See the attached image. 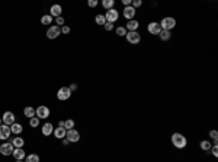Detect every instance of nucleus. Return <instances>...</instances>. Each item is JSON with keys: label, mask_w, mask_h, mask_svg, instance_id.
<instances>
[{"label": "nucleus", "mask_w": 218, "mask_h": 162, "mask_svg": "<svg viewBox=\"0 0 218 162\" xmlns=\"http://www.w3.org/2000/svg\"><path fill=\"white\" fill-rule=\"evenodd\" d=\"M66 139H68V142H79V139H80V133L77 132V130H74V129L67 130V133H66Z\"/></svg>", "instance_id": "9b49d317"}, {"label": "nucleus", "mask_w": 218, "mask_h": 162, "mask_svg": "<svg viewBox=\"0 0 218 162\" xmlns=\"http://www.w3.org/2000/svg\"><path fill=\"white\" fill-rule=\"evenodd\" d=\"M35 114H36L38 119H47L50 116V109L47 106H38L36 110H35Z\"/></svg>", "instance_id": "6e6552de"}, {"label": "nucleus", "mask_w": 218, "mask_h": 162, "mask_svg": "<svg viewBox=\"0 0 218 162\" xmlns=\"http://www.w3.org/2000/svg\"><path fill=\"white\" fill-rule=\"evenodd\" d=\"M141 6H143V0H134V2H132V7H134V9L141 7Z\"/></svg>", "instance_id": "2f4dec72"}, {"label": "nucleus", "mask_w": 218, "mask_h": 162, "mask_svg": "<svg viewBox=\"0 0 218 162\" xmlns=\"http://www.w3.org/2000/svg\"><path fill=\"white\" fill-rule=\"evenodd\" d=\"M53 132H54V126L51 123H45L42 126V135L44 136H50Z\"/></svg>", "instance_id": "a211bd4d"}, {"label": "nucleus", "mask_w": 218, "mask_h": 162, "mask_svg": "<svg viewBox=\"0 0 218 162\" xmlns=\"http://www.w3.org/2000/svg\"><path fill=\"white\" fill-rule=\"evenodd\" d=\"M118 18H119L118 10H115V9H111V10H108V12L105 13V19H106V22H109V23L116 22Z\"/></svg>", "instance_id": "9d476101"}, {"label": "nucleus", "mask_w": 218, "mask_h": 162, "mask_svg": "<svg viewBox=\"0 0 218 162\" xmlns=\"http://www.w3.org/2000/svg\"><path fill=\"white\" fill-rule=\"evenodd\" d=\"M96 23H98V25H105L106 23V19H105V15H98V16H96Z\"/></svg>", "instance_id": "c85d7f7f"}, {"label": "nucleus", "mask_w": 218, "mask_h": 162, "mask_svg": "<svg viewBox=\"0 0 218 162\" xmlns=\"http://www.w3.org/2000/svg\"><path fill=\"white\" fill-rule=\"evenodd\" d=\"M125 38H126V41H128L130 44L137 45V44H140V41H141V35H140L137 31H135V32H126Z\"/></svg>", "instance_id": "20e7f679"}, {"label": "nucleus", "mask_w": 218, "mask_h": 162, "mask_svg": "<svg viewBox=\"0 0 218 162\" xmlns=\"http://www.w3.org/2000/svg\"><path fill=\"white\" fill-rule=\"evenodd\" d=\"M41 23H42V25H50V23H53V16H51V15H44V16L41 18Z\"/></svg>", "instance_id": "5701e85b"}, {"label": "nucleus", "mask_w": 218, "mask_h": 162, "mask_svg": "<svg viewBox=\"0 0 218 162\" xmlns=\"http://www.w3.org/2000/svg\"><path fill=\"white\" fill-rule=\"evenodd\" d=\"M212 148V145L209 141H202L201 142V149L202 150H206V152H209V149Z\"/></svg>", "instance_id": "393cba45"}, {"label": "nucleus", "mask_w": 218, "mask_h": 162, "mask_svg": "<svg viewBox=\"0 0 218 162\" xmlns=\"http://www.w3.org/2000/svg\"><path fill=\"white\" fill-rule=\"evenodd\" d=\"M122 3H124V6H131L132 5V0H122Z\"/></svg>", "instance_id": "4c0bfd02"}, {"label": "nucleus", "mask_w": 218, "mask_h": 162, "mask_svg": "<svg viewBox=\"0 0 218 162\" xmlns=\"http://www.w3.org/2000/svg\"><path fill=\"white\" fill-rule=\"evenodd\" d=\"M2 122H3V124L12 126V124L15 123V114L12 111H5L3 116H2Z\"/></svg>", "instance_id": "1a4fd4ad"}, {"label": "nucleus", "mask_w": 218, "mask_h": 162, "mask_svg": "<svg viewBox=\"0 0 218 162\" xmlns=\"http://www.w3.org/2000/svg\"><path fill=\"white\" fill-rule=\"evenodd\" d=\"M68 88H70V90H71V93H73V91H74L76 88H77V85H76V84H71L70 87H68Z\"/></svg>", "instance_id": "58836bf2"}, {"label": "nucleus", "mask_w": 218, "mask_h": 162, "mask_svg": "<svg viewBox=\"0 0 218 162\" xmlns=\"http://www.w3.org/2000/svg\"><path fill=\"white\" fill-rule=\"evenodd\" d=\"M103 26H105V31H113V23H109V22H106Z\"/></svg>", "instance_id": "72a5a7b5"}, {"label": "nucleus", "mask_w": 218, "mask_h": 162, "mask_svg": "<svg viewBox=\"0 0 218 162\" xmlns=\"http://www.w3.org/2000/svg\"><path fill=\"white\" fill-rule=\"evenodd\" d=\"M55 23H57V26H64V18L63 16L55 18Z\"/></svg>", "instance_id": "473e14b6"}, {"label": "nucleus", "mask_w": 218, "mask_h": 162, "mask_svg": "<svg viewBox=\"0 0 218 162\" xmlns=\"http://www.w3.org/2000/svg\"><path fill=\"white\" fill-rule=\"evenodd\" d=\"M58 127H64V120H61L58 123Z\"/></svg>", "instance_id": "ea45409f"}, {"label": "nucleus", "mask_w": 218, "mask_h": 162, "mask_svg": "<svg viewBox=\"0 0 218 162\" xmlns=\"http://www.w3.org/2000/svg\"><path fill=\"white\" fill-rule=\"evenodd\" d=\"M134 16H135V9L132 6H126L125 9H124V18H125L126 20H132Z\"/></svg>", "instance_id": "ddd939ff"}, {"label": "nucleus", "mask_w": 218, "mask_h": 162, "mask_svg": "<svg viewBox=\"0 0 218 162\" xmlns=\"http://www.w3.org/2000/svg\"><path fill=\"white\" fill-rule=\"evenodd\" d=\"M176 26V19L175 18H163L161 19V22H160V28L161 29H164V31H170V29H173Z\"/></svg>", "instance_id": "f03ea898"}, {"label": "nucleus", "mask_w": 218, "mask_h": 162, "mask_svg": "<svg viewBox=\"0 0 218 162\" xmlns=\"http://www.w3.org/2000/svg\"><path fill=\"white\" fill-rule=\"evenodd\" d=\"M89 7H96L98 6V0H89Z\"/></svg>", "instance_id": "c9c22d12"}, {"label": "nucleus", "mask_w": 218, "mask_h": 162, "mask_svg": "<svg viewBox=\"0 0 218 162\" xmlns=\"http://www.w3.org/2000/svg\"><path fill=\"white\" fill-rule=\"evenodd\" d=\"M12 145H13V148H23L25 141H23L20 136H16L15 139H12Z\"/></svg>", "instance_id": "6ab92c4d"}, {"label": "nucleus", "mask_w": 218, "mask_h": 162, "mask_svg": "<svg viewBox=\"0 0 218 162\" xmlns=\"http://www.w3.org/2000/svg\"><path fill=\"white\" fill-rule=\"evenodd\" d=\"M209 150L212 152V155H214V156H218V146H217V145H214Z\"/></svg>", "instance_id": "f704fd0d"}, {"label": "nucleus", "mask_w": 218, "mask_h": 162, "mask_svg": "<svg viewBox=\"0 0 218 162\" xmlns=\"http://www.w3.org/2000/svg\"><path fill=\"white\" fill-rule=\"evenodd\" d=\"M53 133H54V136L57 137V139H64V137H66L67 130L64 129V127H55Z\"/></svg>", "instance_id": "f3484780"}, {"label": "nucleus", "mask_w": 218, "mask_h": 162, "mask_svg": "<svg viewBox=\"0 0 218 162\" xmlns=\"http://www.w3.org/2000/svg\"><path fill=\"white\" fill-rule=\"evenodd\" d=\"M61 33H70V28L64 25L63 28H61Z\"/></svg>", "instance_id": "e433bc0d"}, {"label": "nucleus", "mask_w": 218, "mask_h": 162, "mask_svg": "<svg viewBox=\"0 0 218 162\" xmlns=\"http://www.w3.org/2000/svg\"><path fill=\"white\" fill-rule=\"evenodd\" d=\"M116 35H118V36H125L126 35L125 26H119V28H116Z\"/></svg>", "instance_id": "c756f323"}, {"label": "nucleus", "mask_w": 218, "mask_h": 162, "mask_svg": "<svg viewBox=\"0 0 218 162\" xmlns=\"http://www.w3.org/2000/svg\"><path fill=\"white\" fill-rule=\"evenodd\" d=\"M209 137H211L212 141H217L218 139V132L217 130H209Z\"/></svg>", "instance_id": "7c9ffc66"}, {"label": "nucleus", "mask_w": 218, "mask_h": 162, "mask_svg": "<svg viewBox=\"0 0 218 162\" xmlns=\"http://www.w3.org/2000/svg\"><path fill=\"white\" fill-rule=\"evenodd\" d=\"M29 124H31V127H36V126L40 124V119L36 116L31 117V119H29Z\"/></svg>", "instance_id": "cd10ccee"}, {"label": "nucleus", "mask_w": 218, "mask_h": 162, "mask_svg": "<svg viewBox=\"0 0 218 162\" xmlns=\"http://www.w3.org/2000/svg\"><path fill=\"white\" fill-rule=\"evenodd\" d=\"M23 114L31 119V117L35 116V109H33V107H31V106H28V107H25V109H23Z\"/></svg>", "instance_id": "4be33fe9"}, {"label": "nucleus", "mask_w": 218, "mask_h": 162, "mask_svg": "<svg viewBox=\"0 0 218 162\" xmlns=\"http://www.w3.org/2000/svg\"><path fill=\"white\" fill-rule=\"evenodd\" d=\"M159 38L161 39V41H169V39L172 38V33H170V31H164V29H161L159 33Z\"/></svg>", "instance_id": "aec40b11"}, {"label": "nucleus", "mask_w": 218, "mask_h": 162, "mask_svg": "<svg viewBox=\"0 0 218 162\" xmlns=\"http://www.w3.org/2000/svg\"><path fill=\"white\" fill-rule=\"evenodd\" d=\"M0 124H2V119H0Z\"/></svg>", "instance_id": "37998d69"}, {"label": "nucleus", "mask_w": 218, "mask_h": 162, "mask_svg": "<svg viewBox=\"0 0 218 162\" xmlns=\"http://www.w3.org/2000/svg\"><path fill=\"white\" fill-rule=\"evenodd\" d=\"M25 162H40V156L36 154H31V155L25 156Z\"/></svg>", "instance_id": "b1692460"}, {"label": "nucleus", "mask_w": 218, "mask_h": 162, "mask_svg": "<svg viewBox=\"0 0 218 162\" xmlns=\"http://www.w3.org/2000/svg\"><path fill=\"white\" fill-rule=\"evenodd\" d=\"M113 5H115L113 0H103V2H102V6L105 7V9H108V10L113 9Z\"/></svg>", "instance_id": "a878e982"}, {"label": "nucleus", "mask_w": 218, "mask_h": 162, "mask_svg": "<svg viewBox=\"0 0 218 162\" xmlns=\"http://www.w3.org/2000/svg\"><path fill=\"white\" fill-rule=\"evenodd\" d=\"M70 96H71V90L68 88V87H61L58 90V93H57V98L58 100H61V101H66V100H68L70 98Z\"/></svg>", "instance_id": "7ed1b4c3"}, {"label": "nucleus", "mask_w": 218, "mask_h": 162, "mask_svg": "<svg viewBox=\"0 0 218 162\" xmlns=\"http://www.w3.org/2000/svg\"><path fill=\"white\" fill-rule=\"evenodd\" d=\"M60 35H61V29H60V26H50L48 28V31H47V38L48 39H55L58 38Z\"/></svg>", "instance_id": "39448f33"}, {"label": "nucleus", "mask_w": 218, "mask_h": 162, "mask_svg": "<svg viewBox=\"0 0 218 162\" xmlns=\"http://www.w3.org/2000/svg\"><path fill=\"white\" fill-rule=\"evenodd\" d=\"M61 12H63V9H61L60 5H54V6H51V9H50V15H51V16H55V18H60V16H61Z\"/></svg>", "instance_id": "dca6fc26"}, {"label": "nucleus", "mask_w": 218, "mask_h": 162, "mask_svg": "<svg viewBox=\"0 0 218 162\" xmlns=\"http://www.w3.org/2000/svg\"><path fill=\"white\" fill-rule=\"evenodd\" d=\"M68 143H70L68 142V139H64V141H63V145H68Z\"/></svg>", "instance_id": "a19ab883"}, {"label": "nucleus", "mask_w": 218, "mask_h": 162, "mask_svg": "<svg viewBox=\"0 0 218 162\" xmlns=\"http://www.w3.org/2000/svg\"><path fill=\"white\" fill-rule=\"evenodd\" d=\"M74 127V120L71 119H68V120H64V129L66 130H70Z\"/></svg>", "instance_id": "bb28decb"}, {"label": "nucleus", "mask_w": 218, "mask_h": 162, "mask_svg": "<svg viewBox=\"0 0 218 162\" xmlns=\"http://www.w3.org/2000/svg\"><path fill=\"white\" fill-rule=\"evenodd\" d=\"M138 26H140V22H137V20L132 19V20H128L125 29H126V32H135V31L138 29Z\"/></svg>", "instance_id": "4468645a"}, {"label": "nucleus", "mask_w": 218, "mask_h": 162, "mask_svg": "<svg viewBox=\"0 0 218 162\" xmlns=\"http://www.w3.org/2000/svg\"><path fill=\"white\" fill-rule=\"evenodd\" d=\"M10 130H12V133H15V135H19L20 132L23 130V127H22V124H19V123H16V122H15V123L10 126Z\"/></svg>", "instance_id": "412c9836"}, {"label": "nucleus", "mask_w": 218, "mask_h": 162, "mask_svg": "<svg viewBox=\"0 0 218 162\" xmlns=\"http://www.w3.org/2000/svg\"><path fill=\"white\" fill-rule=\"evenodd\" d=\"M16 162H25V161H23V159H19V161H16Z\"/></svg>", "instance_id": "79ce46f5"}, {"label": "nucleus", "mask_w": 218, "mask_h": 162, "mask_svg": "<svg viewBox=\"0 0 218 162\" xmlns=\"http://www.w3.org/2000/svg\"><path fill=\"white\" fill-rule=\"evenodd\" d=\"M12 135V130H10V126H7V124H0V139L2 141H6L9 139Z\"/></svg>", "instance_id": "0eeeda50"}, {"label": "nucleus", "mask_w": 218, "mask_h": 162, "mask_svg": "<svg viewBox=\"0 0 218 162\" xmlns=\"http://www.w3.org/2000/svg\"><path fill=\"white\" fill-rule=\"evenodd\" d=\"M147 31L151 33V35H159L161 28H160V23L159 22H150L148 26H147Z\"/></svg>", "instance_id": "f8f14e48"}, {"label": "nucleus", "mask_w": 218, "mask_h": 162, "mask_svg": "<svg viewBox=\"0 0 218 162\" xmlns=\"http://www.w3.org/2000/svg\"><path fill=\"white\" fill-rule=\"evenodd\" d=\"M12 155H13V158L15 159H16V161H19V159H23V158H25V150H23V148H15L13 149V154H12Z\"/></svg>", "instance_id": "2eb2a0df"}, {"label": "nucleus", "mask_w": 218, "mask_h": 162, "mask_svg": "<svg viewBox=\"0 0 218 162\" xmlns=\"http://www.w3.org/2000/svg\"><path fill=\"white\" fill-rule=\"evenodd\" d=\"M13 149L15 148H13V145H12V142H5L0 145V154L5 156L12 155V154H13Z\"/></svg>", "instance_id": "423d86ee"}, {"label": "nucleus", "mask_w": 218, "mask_h": 162, "mask_svg": "<svg viewBox=\"0 0 218 162\" xmlns=\"http://www.w3.org/2000/svg\"><path fill=\"white\" fill-rule=\"evenodd\" d=\"M172 143L175 148H178V149H183L186 148V145H188V141H186V137L182 135V133H173L172 135Z\"/></svg>", "instance_id": "f257e3e1"}]
</instances>
